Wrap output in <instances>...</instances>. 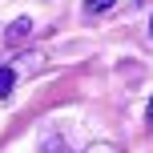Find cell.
Listing matches in <instances>:
<instances>
[{
  "label": "cell",
  "instance_id": "6da1fadb",
  "mask_svg": "<svg viewBox=\"0 0 153 153\" xmlns=\"http://www.w3.org/2000/svg\"><path fill=\"white\" fill-rule=\"evenodd\" d=\"M28 36H32V20H28V16L12 20V24H8V32H4V40H8V45H20V40H28Z\"/></svg>",
  "mask_w": 153,
  "mask_h": 153
},
{
  "label": "cell",
  "instance_id": "7a4b0ae2",
  "mask_svg": "<svg viewBox=\"0 0 153 153\" xmlns=\"http://www.w3.org/2000/svg\"><path fill=\"white\" fill-rule=\"evenodd\" d=\"M12 85H16V69L12 65H0V97H8Z\"/></svg>",
  "mask_w": 153,
  "mask_h": 153
},
{
  "label": "cell",
  "instance_id": "3957f363",
  "mask_svg": "<svg viewBox=\"0 0 153 153\" xmlns=\"http://www.w3.org/2000/svg\"><path fill=\"white\" fill-rule=\"evenodd\" d=\"M113 4H117V0H85V12H89V16L93 12H109Z\"/></svg>",
  "mask_w": 153,
  "mask_h": 153
},
{
  "label": "cell",
  "instance_id": "277c9868",
  "mask_svg": "<svg viewBox=\"0 0 153 153\" xmlns=\"http://www.w3.org/2000/svg\"><path fill=\"white\" fill-rule=\"evenodd\" d=\"M85 153H117V149H113V145H89Z\"/></svg>",
  "mask_w": 153,
  "mask_h": 153
},
{
  "label": "cell",
  "instance_id": "5b68a950",
  "mask_svg": "<svg viewBox=\"0 0 153 153\" xmlns=\"http://www.w3.org/2000/svg\"><path fill=\"white\" fill-rule=\"evenodd\" d=\"M145 113H149V121H153V97H149V109H145Z\"/></svg>",
  "mask_w": 153,
  "mask_h": 153
},
{
  "label": "cell",
  "instance_id": "8992f818",
  "mask_svg": "<svg viewBox=\"0 0 153 153\" xmlns=\"http://www.w3.org/2000/svg\"><path fill=\"white\" fill-rule=\"evenodd\" d=\"M133 4H145V0H133Z\"/></svg>",
  "mask_w": 153,
  "mask_h": 153
},
{
  "label": "cell",
  "instance_id": "52a82bcc",
  "mask_svg": "<svg viewBox=\"0 0 153 153\" xmlns=\"http://www.w3.org/2000/svg\"><path fill=\"white\" fill-rule=\"evenodd\" d=\"M149 32H153V24H149Z\"/></svg>",
  "mask_w": 153,
  "mask_h": 153
}]
</instances>
